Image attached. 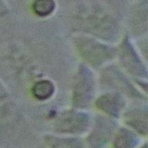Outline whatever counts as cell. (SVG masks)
<instances>
[{"instance_id": "3", "label": "cell", "mask_w": 148, "mask_h": 148, "mask_svg": "<svg viewBox=\"0 0 148 148\" xmlns=\"http://www.w3.org/2000/svg\"><path fill=\"white\" fill-rule=\"evenodd\" d=\"M98 105L106 113L116 116L121 112L124 102L119 95L110 94L101 97L98 101Z\"/></svg>"}, {"instance_id": "5", "label": "cell", "mask_w": 148, "mask_h": 148, "mask_svg": "<svg viewBox=\"0 0 148 148\" xmlns=\"http://www.w3.org/2000/svg\"><path fill=\"white\" fill-rule=\"evenodd\" d=\"M137 142L136 136L127 130L119 132L114 140L115 148H132Z\"/></svg>"}, {"instance_id": "1", "label": "cell", "mask_w": 148, "mask_h": 148, "mask_svg": "<svg viewBox=\"0 0 148 148\" xmlns=\"http://www.w3.org/2000/svg\"><path fill=\"white\" fill-rule=\"evenodd\" d=\"M58 128L64 132L78 133L88 125L89 119L82 113L69 112L62 116L58 121Z\"/></svg>"}, {"instance_id": "4", "label": "cell", "mask_w": 148, "mask_h": 148, "mask_svg": "<svg viewBox=\"0 0 148 148\" xmlns=\"http://www.w3.org/2000/svg\"><path fill=\"white\" fill-rule=\"evenodd\" d=\"M34 95L39 100H46L49 98L54 92L53 83L48 80L38 82L32 88Z\"/></svg>"}, {"instance_id": "7", "label": "cell", "mask_w": 148, "mask_h": 148, "mask_svg": "<svg viewBox=\"0 0 148 148\" xmlns=\"http://www.w3.org/2000/svg\"><path fill=\"white\" fill-rule=\"evenodd\" d=\"M54 148H82L76 140H64L55 144Z\"/></svg>"}, {"instance_id": "6", "label": "cell", "mask_w": 148, "mask_h": 148, "mask_svg": "<svg viewBox=\"0 0 148 148\" xmlns=\"http://www.w3.org/2000/svg\"><path fill=\"white\" fill-rule=\"evenodd\" d=\"M55 6L54 0H35L33 4V9L37 15L45 17L50 14Z\"/></svg>"}, {"instance_id": "2", "label": "cell", "mask_w": 148, "mask_h": 148, "mask_svg": "<svg viewBox=\"0 0 148 148\" xmlns=\"http://www.w3.org/2000/svg\"><path fill=\"white\" fill-rule=\"evenodd\" d=\"M92 79L90 74H82L79 77L75 95L77 105H85L90 99L92 90Z\"/></svg>"}]
</instances>
